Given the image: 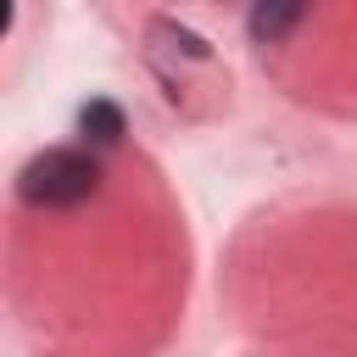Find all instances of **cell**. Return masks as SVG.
<instances>
[{"mask_svg": "<svg viewBox=\"0 0 357 357\" xmlns=\"http://www.w3.org/2000/svg\"><path fill=\"white\" fill-rule=\"evenodd\" d=\"M17 190L33 206H84L100 190V167H95V156H84L73 145H50L17 173Z\"/></svg>", "mask_w": 357, "mask_h": 357, "instance_id": "obj_1", "label": "cell"}, {"mask_svg": "<svg viewBox=\"0 0 357 357\" xmlns=\"http://www.w3.org/2000/svg\"><path fill=\"white\" fill-rule=\"evenodd\" d=\"M78 134H84L89 145H117V139L128 134V117H123L117 100H89V106L78 112Z\"/></svg>", "mask_w": 357, "mask_h": 357, "instance_id": "obj_2", "label": "cell"}, {"mask_svg": "<svg viewBox=\"0 0 357 357\" xmlns=\"http://www.w3.org/2000/svg\"><path fill=\"white\" fill-rule=\"evenodd\" d=\"M301 17H307L301 6H257V11H251V39H257V45H273V39H279L284 28H296Z\"/></svg>", "mask_w": 357, "mask_h": 357, "instance_id": "obj_3", "label": "cell"}]
</instances>
